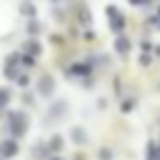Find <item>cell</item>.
<instances>
[{"instance_id":"5","label":"cell","mask_w":160,"mask_h":160,"mask_svg":"<svg viewBox=\"0 0 160 160\" xmlns=\"http://www.w3.org/2000/svg\"><path fill=\"white\" fill-rule=\"evenodd\" d=\"M25 50H28L30 55H38V52H40V45H38V42H28V45H25Z\"/></svg>"},{"instance_id":"3","label":"cell","mask_w":160,"mask_h":160,"mask_svg":"<svg viewBox=\"0 0 160 160\" xmlns=\"http://www.w3.org/2000/svg\"><path fill=\"white\" fill-rule=\"evenodd\" d=\"M18 152V142L15 140H5L2 145H0V155L2 158H10V155H15Z\"/></svg>"},{"instance_id":"10","label":"cell","mask_w":160,"mask_h":160,"mask_svg":"<svg viewBox=\"0 0 160 160\" xmlns=\"http://www.w3.org/2000/svg\"><path fill=\"white\" fill-rule=\"evenodd\" d=\"M55 160H58V158H55Z\"/></svg>"},{"instance_id":"6","label":"cell","mask_w":160,"mask_h":160,"mask_svg":"<svg viewBox=\"0 0 160 160\" xmlns=\"http://www.w3.org/2000/svg\"><path fill=\"white\" fill-rule=\"evenodd\" d=\"M115 48H118L120 52H125V50H128V40H125V38H120V40L115 42Z\"/></svg>"},{"instance_id":"7","label":"cell","mask_w":160,"mask_h":160,"mask_svg":"<svg viewBox=\"0 0 160 160\" xmlns=\"http://www.w3.org/2000/svg\"><path fill=\"white\" fill-rule=\"evenodd\" d=\"M22 15H30V18H32V15H35V8L25 2V5H22Z\"/></svg>"},{"instance_id":"8","label":"cell","mask_w":160,"mask_h":160,"mask_svg":"<svg viewBox=\"0 0 160 160\" xmlns=\"http://www.w3.org/2000/svg\"><path fill=\"white\" fill-rule=\"evenodd\" d=\"M52 148L60 150V148H62V140H60V138H52Z\"/></svg>"},{"instance_id":"4","label":"cell","mask_w":160,"mask_h":160,"mask_svg":"<svg viewBox=\"0 0 160 160\" xmlns=\"http://www.w3.org/2000/svg\"><path fill=\"white\" fill-rule=\"evenodd\" d=\"M52 85H55V82H52V78H48V75H45V78L40 80V92H42V95H50V92H52Z\"/></svg>"},{"instance_id":"2","label":"cell","mask_w":160,"mask_h":160,"mask_svg":"<svg viewBox=\"0 0 160 160\" xmlns=\"http://www.w3.org/2000/svg\"><path fill=\"white\" fill-rule=\"evenodd\" d=\"M108 18H110V22H112L115 32H120V30H122V18L118 15V8H108Z\"/></svg>"},{"instance_id":"1","label":"cell","mask_w":160,"mask_h":160,"mask_svg":"<svg viewBox=\"0 0 160 160\" xmlns=\"http://www.w3.org/2000/svg\"><path fill=\"white\" fill-rule=\"evenodd\" d=\"M10 130H12V135H22L25 132V115L22 112H12L10 115Z\"/></svg>"},{"instance_id":"9","label":"cell","mask_w":160,"mask_h":160,"mask_svg":"<svg viewBox=\"0 0 160 160\" xmlns=\"http://www.w3.org/2000/svg\"><path fill=\"white\" fill-rule=\"evenodd\" d=\"M5 100H8V92H0V105H2Z\"/></svg>"}]
</instances>
